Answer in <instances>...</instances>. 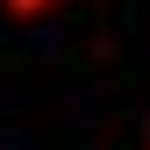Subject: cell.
<instances>
[{
	"instance_id": "1",
	"label": "cell",
	"mask_w": 150,
	"mask_h": 150,
	"mask_svg": "<svg viewBox=\"0 0 150 150\" xmlns=\"http://www.w3.org/2000/svg\"><path fill=\"white\" fill-rule=\"evenodd\" d=\"M7 7H14V14H36V7H43V0H7Z\"/></svg>"
}]
</instances>
